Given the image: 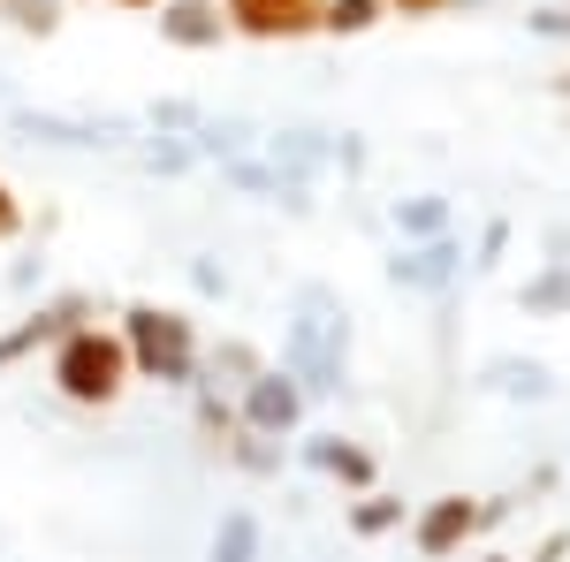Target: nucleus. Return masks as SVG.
<instances>
[{
    "instance_id": "f03ea898",
    "label": "nucleus",
    "mask_w": 570,
    "mask_h": 562,
    "mask_svg": "<svg viewBox=\"0 0 570 562\" xmlns=\"http://www.w3.org/2000/svg\"><path fill=\"white\" fill-rule=\"evenodd\" d=\"M46 381H53L61 403H77V411H107V403H122V388H130L137 373H130L122 335L85 319V327H69L61 343L46 349Z\"/></svg>"
},
{
    "instance_id": "a878e982",
    "label": "nucleus",
    "mask_w": 570,
    "mask_h": 562,
    "mask_svg": "<svg viewBox=\"0 0 570 562\" xmlns=\"http://www.w3.org/2000/svg\"><path fill=\"white\" fill-rule=\"evenodd\" d=\"M0 16H8V23H16V31H53V23H61V0H0Z\"/></svg>"
},
{
    "instance_id": "412c9836",
    "label": "nucleus",
    "mask_w": 570,
    "mask_h": 562,
    "mask_svg": "<svg viewBox=\"0 0 570 562\" xmlns=\"http://www.w3.org/2000/svg\"><path fill=\"white\" fill-rule=\"evenodd\" d=\"M236 472H252V479H282V464H289V441H259V433H228V448H220Z\"/></svg>"
},
{
    "instance_id": "39448f33",
    "label": "nucleus",
    "mask_w": 570,
    "mask_h": 562,
    "mask_svg": "<svg viewBox=\"0 0 570 562\" xmlns=\"http://www.w3.org/2000/svg\"><path fill=\"white\" fill-rule=\"evenodd\" d=\"M8 130L23 145H53V152H122V145H137V122H122V115L91 122V115H53V107H16Z\"/></svg>"
},
{
    "instance_id": "2f4dec72",
    "label": "nucleus",
    "mask_w": 570,
    "mask_h": 562,
    "mask_svg": "<svg viewBox=\"0 0 570 562\" xmlns=\"http://www.w3.org/2000/svg\"><path fill=\"white\" fill-rule=\"evenodd\" d=\"M532 562H570V532H548V540L532 548Z\"/></svg>"
},
{
    "instance_id": "9d476101",
    "label": "nucleus",
    "mask_w": 570,
    "mask_h": 562,
    "mask_svg": "<svg viewBox=\"0 0 570 562\" xmlns=\"http://www.w3.org/2000/svg\"><path fill=\"white\" fill-rule=\"evenodd\" d=\"M228 39H259V46H289V39H320L327 0H220Z\"/></svg>"
},
{
    "instance_id": "f3484780",
    "label": "nucleus",
    "mask_w": 570,
    "mask_h": 562,
    "mask_svg": "<svg viewBox=\"0 0 570 562\" xmlns=\"http://www.w3.org/2000/svg\"><path fill=\"white\" fill-rule=\"evenodd\" d=\"M395 244H426V236H449L456 214H449V198L441 190H411V198H395Z\"/></svg>"
},
{
    "instance_id": "c756f323",
    "label": "nucleus",
    "mask_w": 570,
    "mask_h": 562,
    "mask_svg": "<svg viewBox=\"0 0 570 562\" xmlns=\"http://www.w3.org/2000/svg\"><path fill=\"white\" fill-rule=\"evenodd\" d=\"M532 39H570V8H540L532 16Z\"/></svg>"
},
{
    "instance_id": "7ed1b4c3",
    "label": "nucleus",
    "mask_w": 570,
    "mask_h": 562,
    "mask_svg": "<svg viewBox=\"0 0 570 562\" xmlns=\"http://www.w3.org/2000/svg\"><path fill=\"white\" fill-rule=\"evenodd\" d=\"M115 335H122V349H130L137 381H160V388H198V381H206L198 319L176 312V304H130Z\"/></svg>"
},
{
    "instance_id": "72a5a7b5",
    "label": "nucleus",
    "mask_w": 570,
    "mask_h": 562,
    "mask_svg": "<svg viewBox=\"0 0 570 562\" xmlns=\"http://www.w3.org/2000/svg\"><path fill=\"white\" fill-rule=\"evenodd\" d=\"M556 99H570V61H563V69H556Z\"/></svg>"
},
{
    "instance_id": "6e6552de",
    "label": "nucleus",
    "mask_w": 570,
    "mask_h": 562,
    "mask_svg": "<svg viewBox=\"0 0 570 562\" xmlns=\"http://www.w3.org/2000/svg\"><path fill=\"white\" fill-rule=\"evenodd\" d=\"M91 319V297L85 289H61V297H39L23 319H8L0 327V373H16L23 357H39V349H53L69 327H85Z\"/></svg>"
},
{
    "instance_id": "f8f14e48",
    "label": "nucleus",
    "mask_w": 570,
    "mask_h": 562,
    "mask_svg": "<svg viewBox=\"0 0 570 562\" xmlns=\"http://www.w3.org/2000/svg\"><path fill=\"white\" fill-rule=\"evenodd\" d=\"M297 456H305V472L335 479V486H351V494H373V486H381L373 448H357L351 433H297Z\"/></svg>"
},
{
    "instance_id": "4468645a",
    "label": "nucleus",
    "mask_w": 570,
    "mask_h": 562,
    "mask_svg": "<svg viewBox=\"0 0 570 562\" xmlns=\"http://www.w3.org/2000/svg\"><path fill=\"white\" fill-rule=\"evenodd\" d=\"M480 388L502 395V403H548V395H556V373H548L540 357H487Z\"/></svg>"
},
{
    "instance_id": "473e14b6",
    "label": "nucleus",
    "mask_w": 570,
    "mask_h": 562,
    "mask_svg": "<svg viewBox=\"0 0 570 562\" xmlns=\"http://www.w3.org/2000/svg\"><path fill=\"white\" fill-rule=\"evenodd\" d=\"M540 244H548V259H563V266H570V228H548Z\"/></svg>"
},
{
    "instance_id": "393cba45",
    "label": "nucleus",
    "mask_w": 570,
    "mask_h": 562,
    "mask_svg": "<svg viewBox=\"0 0 570 562\" xmlns=\"http://www.w3.org/2000/svg\"><path fill=\"white\" fill-rule=\"evenodd\" d=\"M198 122H206V107H198V99H153L137 130H160V137H190V130H198Z\"/></svg>"
},
{
    "instance_id": "423d86ee",
    "label": "nucleus",
    "mask_w": 570,
    "mask_h": 562,
    "mask_svg": "<svg viewBox=\"0 0 570 562\" xmlns=\"http://www.w3.org/2000/svg\"><path fill=\"white\" fill-rule=\"evenodd\" d=\"M464 266H472V252L449 228V236H426V244H395L381 274H389V289H403V297H449L464 282Z\"/></svg>"
},
{
    "instance_id": "5701e85b",
    "label": "nucleus",
    "mask_w": 570,
    "mask_h": 562,
    "mask_svg": "<svg viewBox=\"0 0 570 562\" xmlns=\"http://www.w3.org/2000/svg\"><path fill=\"white\" fill-rule=\"evenodd\" d=\"M137 168L145 175H190L198 168V152H190V137H160V130H137Z\"/></svg>"
},
{
    "instance_id": "a211bd4d",
    "label": "nucleus",
    "mask_w": 570,
    "mask_h": 562,
    "mask_svg": "<svg viewBox=\"0 0 570 562\" xmlns=\"http://www.w3.org/2000/svg\"><path fill=\"white\" fill-rule=\"evenodd\" d=\"M190 152L220 168V160H236V152H259V130H252L244 115H206V122L190 130Z\"/></svg>"
},
{
    "instance_id": "7c9ffc66",
    "label": "nucleus",
    "mask_w": 570,
    "mask_h": 562,
    "mask_svg": "<svg viewBox=\"0 0 570 562\" xmlns=\"http://www.w3.org/2000/svg\"><path fill=\"white\" fill-rule=\"evenodd\" d=\"M456 0H389V16H411V23H426V16H449Z\"/></svg>"
},
{
    "instance_id": "f257e3e1",
    "label": "nucleus",
    "mask_w": 570,
    "mask_h": 562,
    "mask_svg": "<svg viewBox=\"0 0 570 562\" xmlns=\"http://www.w3.org/2000/svg\"><path fill=\"white\" fill-rule=\"evenodd\" d=\"M282 373L320 403V395H343L351 381V312L327 282H305L289 319H282Z\"/></svg>"
},
{
    "instance_id": "b1692460",
    "label": "nucleus",
    "mask_w": 570,
    "mask_h": 562,
    "mask_svg": "<svg viewBox=\"0 0 570 562\" xmlns=\"http://www.w3.org/2000/svg\"><path fill=\"white\" fill-rule=\"evenodd\" d=\"M381 16H389V0H327L320 31H327V39H365Z\"/></svg>"
},
{
    "instance_id": "6ab92c4d",
    "label": "nucleus",
    "mask_w": 570,
    "mask_h": 562,
    "mask_svg": "<svg viewBox=\"0 0 570 562\" xmlns=\"http://www.w3.org/2000/svg\"><path fill=\"white\" fill-rule=\"evenodd\" d=\"M206 373H214L206 388L236 395V388H244V381H259V373H266V349H252V343H244V335H220V343L206 349Z\"/></svg>"
},
{
    "instance_id": "20e7f679",
    "label": "nucleus",
    "mask_w": 570,
    "mask_h": 562,
    "mask_svg": "<svg viewBox=\"0 0 570 562\" xmlns=\"http://www.w3.org/2000/svg\"><path fill=\"white\" fill-rule=\"evenodd\" d=\"M259 152L274 160L282 175H297V183H327V175H365V145L357 137H335V130H274V137H259Z\"/></svg>"
},
{
    "instance_id": "2eb2a0df",
    "label": "nucleus",
    "mask_w": 570,
    "mask_h": 562,
    "mask_svg": "<svg viewBox=\"0 0 570 562\" xmlns=\"http://www.w3.org/2000/svg\"><path fill=\"white\" fill-rule=\"evenodd\" d=\"M206 562H266V524L259 510H220L214 517V540H206Z\"/></svg>"
},
{
    "instance_id": "0eeeda50",
    "label": "nucleus",
    "mask_w": 570,
    "mask_h": 562,
    "mask_svg": "<svg viewBox=\"0 0 570 562\" xmlns=\"http://www.w3.org/2000/svg\"><path fill=\"white\" fill-rule=\"evenodd\" d=\"M305 411H312V395L297 388L282 365H266L259 381L236 388V426L259 433V441H297V433H305Z\"/></svg>"
},
{
    "instance_id": "bb28decb",
    "label": "nucleus",
    "mask_w": 570,
    "mask_h": 562,
    "mask_svg": "<svg viewBox=\"0 0 570 562\" xmlns=\"http://www.w3.org/2000/svg\"><path fill=\"white\" fill-rule=\"evenodd\" d=\"M502 252H510V220L494 214L480 228V244H472V274H494V266H502Z\"/></svg>"
},
{
    "instance_id": "c9c22d12",
    "label": "nucleus",
    "mask_w": 570,
    "mask_h": 562,
    "mask_svg": "<svg viewBox=\"0 0 570 562\" xmlns=\"http://www.w3.org/2000/svg\"><path fill=\"white\" fill-rule=\"evenodd\" d=\"M480 562H518V555H502V548H487V555Z\"/></svg>"
},
{
    "instance_id": "9b49d317",
    "label": "nucleus",
    "mask_w": 570,
    "mask_h": 562,
    "mask_svg": "<svg viewBox=\"0 0 570 562\" xmlns=\"http://www.w3.org/2000/svg\"><path fill=\"white\" fill-rule=\"evenodd\" d=\"M220 183H228L236 198H259V206H282V214H312V183L282 175L266 152H236V160H220Z\"/></svg>"
},
{
    "instance_id": "cd10ccee",
    "label": "nucleus",
    "mask_w": 570,
    "mask_h": 562,
    "mask_svg": "<svg viewBox=\"0 0 570 562\" xmlns=\"http://www.w3.org/2000/svg\"><path fill=\"white\" fill-rule=\"evenodd\" d=\"M190 289H198V297H228V274H220L214 259H190Z\"/></svg>"
},
{
    "instance_id": "1a4fd4ad",
    "label": "nucleus",
    "mask_w": 570,
    "mask_h": 562,
    "mask_svg": "<svg viewBox=\"0 0 570 562\" xmlns=\"http://www.w3.org/2000/svg\"><path fill=\"white\" fill-rule=\"evenodd\" d=\"M480 494H434L411 510V555L419 562H456L472 540H480Z\"/></svg>"
},
{
    "instance_id": "c85d7f7f",
    "label": "nucleus",
    "mask_w": 570,
    "mask_h": 562,
    "mask_svg": "<svg viewBox=\"0 0 570 562\" xmlns=\"http://www.w3.org/2000/svg\"><path fill=\"white\" fill-rule=\"evenodd\" d=\"M16 236H23V198L0 183V244H16Z\"/></svg>"
},
{
    "instance_id": "aec40b11",
    "label": "nucleus",
    "mask_w": 570,
    "mask_h": 562,
    "mask_svg": "<svg viewBox=\"0 0 570 562\" xmlns=\"http://www.w3.org/2000/svg\"><path fill=\"white\" fill-rule=\"evenodd\" d=\"M403 524H411V510H403V494H389V486H373V494L351 502V532L357 540H389V532H403Z\"/></svg>"
},
{
    "instance_id": "f704fd0d",
    "label": "nucleus",
    "mask_w": 570,
    "mask_h": 562,
    "mask_svg": "<svg viewBox=\"0 0 570 562\" xmlns=\"http://www.w3.org/2000/svg\"><path fill=\"white\" fill-rule=\"evenodd\" d=\"M115 8H137V16H145V8H160V0H115Z\"/></svg>"
},
{
    "instance_id": "ddd939ff",
    "label": "nucleus",
    "mask_w": 570,
    "mask_h": 562,
    "mask_svg": "<svg viewBox=\"0 0 570 562\" xmlns=\"http://www.w3.org/2000/svg\"><path fill=\"white\" fill-rule=\"evenodd\" d=\"M153 23H160V39L183 46V53H214V46L228 39L220 0H160V8H153Z\"/></svg>"
},
{
    "instance_id": "dca6fc26",
    "label": "nucleus",
    "mask_w": 570,
    "mask_h": 562,
    "mask_svg": "<svg viewBox=\"0 0 570 562\" xmlns=\"http://www.w3.org/2000/svg\"><path fill=\"white\" fill-rule=\"evenodd\" d=\"M518 312L525 319H570V266L563 259H540L518 282Z\"/></svg>"
},
{
    "instance_id": "4be33fe9",
    "label": "nucleus",
    "mask_w": 570,
    "mask_h": 562,
    "mask_svg": "<svg viewBox=\"0 0 570 562\" xmlns=\"http://www.w3.org/2000/svg\"><path fill=\"white\" fill-rule=\"evenodd\" d=\"M190 418H198V441L220 456V448H228V433H236V395H220V388L198 381V388H190Z\"/></svg>"
}]
</instances>
